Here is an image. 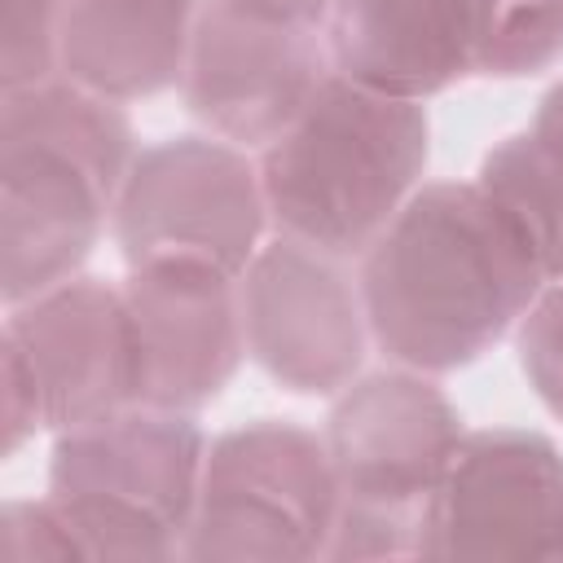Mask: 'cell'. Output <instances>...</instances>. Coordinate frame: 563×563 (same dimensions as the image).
<instances>
[{
	"mask_svg": "<svg viewBox=\"0 0 563 563\" xmlns=\"http://www.w3.org/2000/svg\"><path fill=\"white\" fill-rule=\"evenodd\" d=\"M356 282L369 339L396 365L449 374L519 325L545 273L475 180H431L361 255Z\"/></svg>",
	"mask_w": 563,
	"mask_h": 563,
	"instance_id": "6da1fadb",
	"label": "cell"
},
{
	"mask_svg": "<svg viewBox=\"0 0 563 563\" xmlns=\"http://www.w3.org/2000/svg\"><path fill=\"white\" fill-rule=\"evenodd\" d=\"M136 158L123 101L66 75L0 106V295L4 308L79 277Z\"/></svg>",
	"mask_w": 563,
	"mask_h": 563,
	"instance_id": "7a4b0ae2",
	"label": "cell"
},
{
	"mask_svg": "<svg viewBox=\"0 0 563 563\" xmlns=\"http://www.w3.org/2000/svg\"><path fill=\"white\" fill-rule=\"evenodd\" d=\"M431 154L422 101L361 88L330 70L299 119L260 150L277 238L361 260L413 198Z\"/></svg>",
	"mask_w": 563,
	"mask_h": 563,
	"instance_id": "3957f363",
	"label": "cell"
},
{
	"mask_svg": "<svg viewBox=\"0 0 563 563\" xmlns=\"http://www.w3.org/2000/svg\"><path fill=\"white\" fill-rule=\"evenodd\" d=\"M321 435L343 493L325 559H418L427 506L466 435L457 405L409 365L356 374Z\"/></svg>",
	"mask_w": 563,
	"mask_h": 563,
	"instance_id": "277c9868",
	"label": "cell"
},
{
	"mask_svg": "<svg viewBox=\"0 0 563 563\" xmlns=\"http://www.w3.org/2000/svg\"><path fill=\"white\" fill-rule=\"evenodd\" d=\"M207 435L194 413L128 405L57 431L48 497L84 559H176L198 506Z\"/></svg>",
	"mask_w": 563,
	"mask_h": 563,
	"instance_id": "5b68a950",
	"label": "cell"
},
{
	"mask_svg": "<svg viewBox=\"0 0 563 563\" xmlns=\"http://www.w3.org/2000/svg\"><path fill=\"white\" fill-rule=\"evenodd\" d=\"M339 501L343 493L325 435L286 418H255L207 444L180 559H325Z\"/></svg>",
	"mask_w": 563,
	"mask_h": 563,
	"instance_id": "8992f818",
	"label": "cell"
},
{
	"mask_svg": "<svg viewBox=\"0 0 563 563\" xmlns=\"http://www.w3.org/2000/svg\"><path fill=\"white\" fill-rule=\"evenodd\" d=\"M268 202L260 163L220 136H167L136 150L110 233L128 268L154 260H194L242 273L264 246Z\"/></svg>",
	"mask_w": 563,
	"mask_h": 563,
	"instance_id": "52a82bcc",
	"label": "cell"
},
{
	"mask_svg": "<svg viewBox=\"0 0 563 563\" xmlns=\"http://www.w3.org/2000/svg\"><path fill=\"white\" fill-rule=\"evenodd\" d=\"M418 559H563V453L523 427H479L427 506Z\"/></svg>",
	"mask_w": 563,
	"mask_h": 563,
	"instance_id": "ba28073f",
	"label": "cell"
},
{
	"mask_svg": "<svg viewBox=\"0 0 563 563\" xmlns=\"http://www.w3.org/2000/svg\"><path fill=\"white\" fill-rule=\"evenodd\" d=\"M246 356L295 396H339L365 361L369 317L339 255L273 238L238 273Z\"/></svg>",
	"mask_w": 563,
	"mask_h": 563,
	"instance_id": "9c48e42d",
	"label": "cell"
},
{
	"mask_svg": "<svg viewBox=\"0 0 563 563\" xmlns=\"http://www.w3.org/2000/svg\"><path fill=\"white\" fill-rule=\"evenodd\" d=\"M132 330V405L198 413L246 356L238 277L194 260L136 264L123 277Z\"/></svg>",
	"mask_w": 563,
	"mask_h": 563,
	"instance_id": "30bf717a",
	"label": "cell"
},
{
	"mask_svg": "<svg viewBox=\"0 0 563 563\" xmlns=\"http://www.w3.org/2000/svg\"><path fill=\"white\" fill-rule=\"evenodd\" d=\"M330 70L321 31L246 18L207 0L194 26L180 92L189 114L207 123L211 136L264 150L299 119Z\"/></svg>",
	"mask_w": 563,
	"mask_h": 563,
	"instance_id": "8fae6325",
	"label": "cell"
},
{
	"mask_svg": "<svg viewBox=\"0 0 563 563\" xmlns=\"http://www.w3.org/2000/svg\"><path fill=\"white\" fill-rule=\"evenodd\" d=\"M0 352L40 400L44 431H70L132 405V330L123 286L70 277L9 308Z\"/></svg>",
	"mask_w": 563,
	"mask_h": 563,
	"instance_id": "7c38bea8",
	"label": "cell"
},
{
	"mask_svg": "<svg viewBox=\"0 0 563 563\" xmlns=\"http://www.w3.org/2000/svg\"><path fill=\"white\" fill-rule=\"evenodd\" d=\"M334 75L427 101L475 75V40L466 0H334L325 26Z\"/></svg>",
	"mask_w": 563,
	"mask_h": 563,
	"instance_id": "4fadbf2b",
	"label": "cell"
},
{
	"mask_svg": "<svg viewBox=\"0 0 563 563\" xmlns=\"http://www.w3.org/2000/svg\"><path fill=\"white\" fill-rule=\"evenodd\" d=\"M202 0H66L57 75L110 101H141L185 79Z\"/></svg>",
	"mask_w": 563,
	"mask_h": 563,
	"instance_id": "5bb4252c",
	"label": "cell"
},
{
	"mask_svg": "<svg viewBox=\"0 0 563 563\" xmlns=\"http://www.w3.org/2000/svg\"><path fill=\"white\" fill-rule=\"evenodd\" d=\"M475 185L532 246L545 282H563V158L532 132H515L484 154Z\"/></svg>",
	"mask_w": 563,
	"mask_h": 563,
	"instance_id": "9a60e30c",
	"label": "cell"
},
{
	"mask_svg": "<svg viewBox=\"0 0 563 563\" xmlns=\"http://www.w3.org/2000/svg\"><path fill=\"white\" fill-rule=\"evenodd\" d=\"M475 75L523 79L563 62V0H466Z\"/></svg>",
	"mask_w": 563,
	"mask_h": 563,
	"instance_id": "2e32d148",
	"label": "cell"
},
{
	"mask_svg": "<svg viewBox=\"0 0 563 563\" xmlns=\"http://www.w3.org/2000/svg\"><path fill=\"white\" fill-rule=\"evenodd\" d=\"M519 369L532 396L563 422V282H545L515 325Z\"/></svg>",
	"mask_w": 563,
	"mask_h": 563,
	"instance_id": "e0dca14e",
	"label": "cell"
},
{
	"mask_svg": "<svg viewBox=\"0 0 563 563\" xmlns=\"http://www.w3.org/2000/svg\"><path fill=\"white\" fill-rule=\"evenodd\" d=\"M0 554L13 563L31 559H84L62 506L53 497L9 501L0 515Z\"/></svg>",
	"mask_w": 563,
	"mask_h": 563,
	"instance_id": "ac0fdd59",
	"label": "cell"
},
{
	"mask_svg": "<svg viewBox=\"0 0 563 563\" xmlns=\"http://www.w3.org/2000/svg\"><path fill=\"white\" fill-rule=\"evenodd\" d=\"M246 18H264V22H282V26H308L321 31L334 0H220Z\"/></svg>",
	"mask_w": 563,
	"mask_h": 563,
	"instance_id": "d6986e66",
	"label": "cell"
},
{
	"mask_svg": "<svg viewBox=\"0 0 563 563\" xmlns=\"http://www.w3.org/2000/svg\"><path fill=\"white\" fill-rule=\"evenodd\" d=\"M550 154L563 158V79L554 88H545V97L537 101V114H532V128H528Z\"/></svg>",
	"mask_w": 563,
	"mask_h": 563,
	"instance_id": "ffe728a7",
	"label": "cell"
},
{
	"mask_svg": "<svg viewBox=\"0 0 563 563\" xmlns=\"http://www.w3.org/2000/svg\"><path fill=\"white\" fill-rule=\"evenodd\" d=\"M48 4H57V9H66V0H48Z\"/></svg>",
	"mask_w": 563,
	"mask_h": 563,
	"instance_id": "44dd1931",
	"label": "cell"
},
{
	"mask_svg": "<svg viewBox=\"0 0 563 563\" xmlns=\"http://www.w3.org/2000/svg\"><path fill=\"white\" fill-rule=\"evenodd\" d=\"M202 4H207V0H202Z\"/></svg>",
	"mask_w": 563,
	"mask_h": 563,
	"instance_id": "7402d4cb",
	"label": "cell"
}]
</instances>
